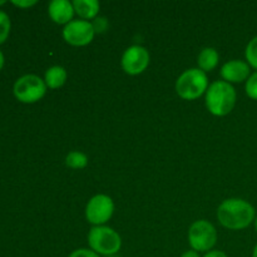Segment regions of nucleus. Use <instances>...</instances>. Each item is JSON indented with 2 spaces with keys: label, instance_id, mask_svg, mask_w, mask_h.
<instances>
[{
  "label": "nucleus",
  "instance_id": "nucleus-6",
  "mask_svg": "<svg viewBox=\"0 0 257 257\" xmlns=\"http://www.w3.org/2000/svg\"><path fill=\"white\" fill-rule=\"evenodd\" d=\"M188 242L197 252H210L217 242V231L215 226L206 220L196 221L188 230Z\"/></svg>",
  "mask_w": 257,
  "mask_h": 257
},
{
  "label": "nucleus",
  "instance_id": "nucleus-28",
  "mask_svg": "<svg viewBox=\"0 0 257 257\" xmlns=\"http://www.w3.org/2000/svg\"><path fill=\"white\" fill-rule=\"evenodd\" d=\"M110 257H120V256H117V255H114V256H110Z\"/></svg>",
  "mask_w": 257,
  "mask_h": 257
},
{
  "label": "nucleus",
  "instance_id": "nucleus-9",
  "mask_svg": "<svg viewBox=\"0 0 257 257\" xmlns=\"http://www.w3.org/2000/svg\"><path fill=\"white\" fill-rule=\"evenodd\" d=\"M120 64L127 74L138 75L150 65V53L142 45H132L124 50Z\"/></svg>",
  "mask_w": 257,
  "mask_h": 257
},
{
  "label": "nucleus",
  "instance_id": "nucleus-22",
  "mask_svg": "<svg viewBox=\"0 0 257 257\" xmlns=\"http://www.w3.org/2000/svg\"><path fill=\"white\" fill-rule=\"evenodd\" d=\"M203 257H228V256L220 250H211L210 252L205 253V256Z\"/></svg>",
  "mask_w": 257,
  "mask_h": 257
},
{
  "label": "nucleus",
  "instance_id": "nucleus-15",
  "mask_svg": "<svg viewBox=\"0 0 257 257\" xmlns=\"http://www.w3.org/2000/svg\"><path fill=\"white\" fill-rule=\"evenodd\" d=\"M65 165L73 170H82V168L87 167L88 157L83 152L73 151L65 157Z\"/></svg>",
  "mask_w": 257,
  "mask_h": 257
},
{
  "label": "nucleus",
  "instance_id": "nucleus-5",
  "mask_svg": "<svg viewBox=\"0 0 257 257\" xmlns=\"http://www.w3.org/2000/svg\"><path fill=\"white\" fill-rule=\"evenodd\" d=\"M47 88L44 79L35 74H25L14 83L13 92L19 102L32 104L44 97Z\"/></svg>",
  "mask_w": 257,
  "mask_h": 257
},
{
  "label": "nucleus",
  "instance_id": "nucleus-25",
  "mask_svg": "<svg viewBox=\"0 0 257 257\" xmlns=\"http://www.w3.org/2000/svg\"><path fill=\"white\" fill-rule=\"evenodd\" d=\"M252 257H257V245L253 248V252H252Z\"/></svg>",
  "mask_w": 257,
  "mask_h": 257
},
{
  "label": "nucleus",
  "instance_id": "nucleus-24",
  "mask_svg": "<svg viewBox=\"0 0 257 257\" xmlns=\"http://www.w3.org/2000/svg\"><path fill=\"white\" fill-rule=\"evenodd\" d=\"M4 62H5L4 54H3V52L0 50V70H2L3 67H4Z\"/></svg>",
  "mask_w": 257,
  "mask_h": 257
},
{
  "label": "nucleus",
  "instance_id": "nucleus-20",
  "mask_svg": "<svg viewBox=\"0 0 257 257\" xmlns=\"http://www.w3.org/2000/svg\"><path fill=\"white\" fill-rule=\"evenodd\" d=\"M68 257H100L98 253H95L94 251H92L90 248H78L74 250Z\"/></svg>",
  "mask_w": 257,
  "mask_h": 257
},
{
  "label": "nucleus",
  "instance_id": "nucleus-21",
  "mask_svg": "<svg viewBox=\"0 0 257 257\" xmlns=\"http://www.w3.org/2000/svg\"><path fill=\"white\" fill-rule=\"evenodd\" d=\"M37 3H38L37 0H12L13 5H15V7H18V8H23V9L34 7Z\"/></svg>",
  "mask_w": 257,
  "mask_h": 257
},
{
  "label": "nucleus",
  "instance_id": "nucleus-13",
  "mask_svg": "<svg viewBox=\"0 0 257 257\" xmlns=\"http://www.w3.org/2000/svg\"><path fill=\"white\" fill-rule=\"evenodd\" d=\"M218 60H220V54H218V52L215 48H203L197 58L198 69H201L205 73L212 72L218 65Z\"/></svg>",
  "mask_w": 257,
  "mask_h": 257
},
{
  "label": "nucleus",
  "instance_id": "nucleus-18",
  "mask_svg": "<svg viewBox=\"0 0 257 257\" xmlns=\"http://www.w3.org/2000/svg\"><path fill=\"white\" fill-rule=\"evenodd\" d=\"M245 90L246 94H247L251 99L257 100V72L252 73V74L248 77V79L246 80Z\"/></svg>",
  "mask_w": 257,
  "mask_h": 257
},
{
  "label": "nucleus",
  "instance_id": "nucleus-16",
  "mask_svg": "<svg viewBox=\"0 0 257 257\" xmlns=\"http://www.w3.org/2000/svg\"><path fill=\"white\" fill-rule=\"evenodd\" d=\"M245 57L247 60V64L256 69L257 72V37L252 38L247 44L245 50Z\"/></svg>",
  "mask_w": 257,
  "mask_h": 257
},
{
  "label": "nucleus",
  "instance_id": "nucleus-10",
  "mask_svg": "<svg viewBox=\"0 0 257 257\" xmlns=\"http://www.w3.org/2000/svg\"><path fill=\"white\" fill-rule=\"evenodd\" d=\"M250 68L251 67L247 64V62H243L240 59L230 60V62L225 63L221 68V77L223 78L225 82L230 83V84L246 82L251 75Z\"/></svg>",
  "mask_w": 257,
  "mask_h": 257
},
{
  "label": "nucleus",
  "instance_id": "nucleus-11",
  "mask_svg": "<svg viewBox=\"0 0 257 257\" xmlns=\"http://www.w3.org/2000/svg\"><path fill=\"white\" fill-rule=\"evenodd\" d=\"M48 14L55 24L65 27L72 22L75 12L73 3L68 2V0H53L48 7Z\"/></svg>",
  "mask_w": 257,
  "mask_h": 257
},
{
  "label": "nucleus",
  "instance_id": "nucleus-17",
  "mask_svg": "<svg viewBox=\"0 0 257 257\" xmlns=\"http://www.w3.org/2000/svg\"><path fill=\"white\" fill-rule=\"evenodd\" d=\"M10 28H12V23H10L9 15L0 10V44H3L8 39Z\"/></svg>",
  "mask_w": 257,
  "mask_h": 257
},
{
  "label": "nucleus",
  "instance_id": "nucleus-23",
  "mask_svg": "<svg viewBox=\"0 0 257 257\" xmlns=\"http://www.w3.org/2000/svg\"><path fill=\"white\" fill-rule=\"evenodd\" d=\"M181 257H201V255H200V252H197V251H195V250H192V248H191V250L183 252L182 256H181Z\"/></svg>",
  "mask_w": 257,
  "mask_h": 257
},
{
  "label": "nucleus",
  "instance_id": "nucleus-3",
  "mask_svg": "<svg viewBox=\"0 0 257 257\" xmlns=\"http://www.w3.org/2000/svg\"><path fill=\"white\" fill-rule=\"evenodd\" d=\"M88 245L99 256H114L122 247L119 233L108 226H94L88 235Z\"/></svg>",
  "mask_w": 257,
  "mask_h": 257
},
{
  "label": "nucleus",
  "instance_id": "nucleus-27",
  "mask_svg": "<svg viewBox=\"0 0 257 257\" xmlns=\"http://www.w3.org/2000/svg\"><path fill=\"white\" fill-rule=\"evenodd\" d=\"M5 3H7V2H5V0H0V5H4Z\"/></svg>",
  "mask_w": 257,
  "mask_h": 257
},
{
  "label": "nucleus",
  "instance_id": "nucleus-8",
  "mask_svg": "<svg viewBox=\"0 0 257 257\" xmlns=\"http://www.w3.org/2000/svg\"><path fill=\"white\" fill-rule=\"evenodd\" d=\"M95 32L92 23L87 20H72L63 29V38L73 47H85L92 43Z\"/></svg>",
  "mask_w": 257,
  "mask_h": 257
},
{
  "label": "nucleus",
  "instance_id": "nucleus-2",
  "mask_svg": "<svg viewBox=\"0 0 257 257\" xmlns=\"http://www.w3.org/2000/svg\"><path fill=\"white\" fill-rule=\"evenodd\" d=\"M236 98L237 95L232 84L225 80H216L211 83L206 92V107L211 114L225 117L232 112Z\"/></svg>",
  "mask_w": 257,
  "mask_h": 257
},
{
  "label": "nucleus",
  "instance_id": "nucleus-26",
  "mask_svg": "<svg viewBox=\"0 0 257 257\" xmlns=\"http://www.w3.org/2000/svg\"><path fill=\"white\" fill-rule=\"evenodd\" d=\"M253 222H255V228H256V231H257V217L255 218V221H253Z\"/></svg>",
  "mask_w": 257,
  "mask_h": 257
},
{
  "label": "nucleus",
  "instance_id": "nucleus-7",
  "mask_svg": "<svg viewBox=\"0 0 257 257\" xmlns=\"http://www.w3.org/2000/svg\"><path fill=\"white\" fill-rule=\"evenodd\" d=\"M114 212L113 200L107 195L93 196L85 207V218L94 226H103L112 218Z\"/></svg>",
  "mask_w": 257,
  "mask_h": 257
},
{
  "label": "nucleus",
  "instance_id": "nucleus-12",
  "mask_svg": "<svg viewBox=\"0 0 257 257\" xmlns=\"http://www.w3.org/2000/svg\"><path fill=\"white\" fill-rule=\"evenodd\" d=\"M74 12L82 20H94L98 17L100 5L97 0H74Z\"/></svg>",
  "mask_w": 257,
  "mask_h": 257
},
{
  "label": "nucleus",
  "instance_id": "nucleus-1",
  "mask_svg": "<svg viewBox=\"0 0 257 257\" xmlns=\"http://www.w3.org/2000/svg\"><path fill=\"white\" fill-rule=\"evenodd\" d=\"M256 211L250 202L241 198H228L217 208V218L223 227L238 231L255 221Z\"/></svg>",
  "mask_w": 257,
  "mask_h": 257
},
{
  "label": "nucleus",
  "instance_id": "nucleus-14",
  "mask_svg": "<svg viewBox=\"0 0 257 257\" xmlns=\"http://www.w3.org/2000/svg\"><path fill=\"white\" fill-rule=\"evenodd\" d=\"M67 78L68 73L65 70V68L60 67V65H54V67H50L45 72L44 82L48 88H50V89H57V88H60L64 85V83L67 82Z\"/></svg>",
  "mask_w": 257,
  "mask_h": 257
},
{
  "label": "nucleus",
  "instance_id": "nucleus-4",
  "mask_svg": "<svg viewBox=\"0 0 257 257\" xmlns=\"http://www.w3.org/2000/svg\"><path fill=\"white\" fill-rule=\"evenodd\" d=\"M208 87L207 75L198 68L185 70L176 82V92L185 100L197 99L207 92Z\"/></svg>",
  "mask_w": 257,
  "mask_h": 257
},
{
  "label": "nucleus",
  "instance_id": "nucleus-19",
  "mask_svg": "<svg viewBox=\"0 0 257 257\" xmlns=\"http://www.w3.org/2000/svg\"><path fill=\"white\" fill-rule=\"evenodd\" d=\"M95 33H103L108 27V20L104 17H97L92 23Z\"/></svg>",
  "mask_w": 257,
  "mask_h": 257
}]
</instances>
